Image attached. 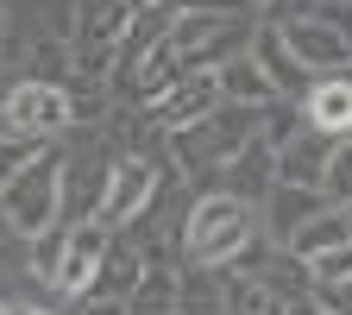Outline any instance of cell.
Masks as SVG:
<instances>
[{"instance_id":"obj_9","label":"cell","mask_w":352,"mask_h":315,"mask_svg":"<svg viewBox=\"0 0 352 315\" xmlns=\"http://www.w3.org/2000/svg\"><path fill=\"white\" fill-rule=\"evenodd\" d=\"M327 152H333V139H321L315 126H296L289 139L271 152V170H277V183H283V190H321Z\"/></svg>"},{"instance_id":"obj_25","label":"cell","mask_w":352,"mask_h":315,"mask_svg":"<svg viewBox=\"0 0 352 315\" xmlns=\"http://www.w3.org/2000/svg\"><path fill=\"white\" fill-rule=\"evenodd\" d=\"M76 315H126V303H101V296H88V303H69Z\"/></svg>"},{"instance_id":"obj_16","label":"cell","mask_w":352,"mask_h":315,"mask_svg":"<svg viewBox=\"0 0 352 315\" xmlns=\"http://www.w3.org/2000/svg\"><path fill=\"white\" fill-rule=\"evenodd\" d=\"M176 315H227V272L176 265Z\"/></svg>"},{"instance_id":"obj_1","label":"cell","mask_w":352,"mask_h":315,"mask_svg":"<svg viewBox=\"0 0 352 315\" xmlns=\"http://www.w3.org/2000/svg\"><path fill=\"white\" fill-rule=\"evenodd\" d=\"M258 240V208H245L227 190H195L176 227V265H201V272H233V258Z\"/></svg>"},{"instance_id":"obj_31","label":"cell","mask_w":352,"mask_h":315,"mask_svg":"<svg viewBox=\"0 0 352 315\" xmlns=\"http://www.w3.org/2000/svg\"><path fill=\"white\" fill-rule=\"evenodd\" d=\"M0 139H7V132H0Z\"/></svg>"},{"instance_id":"obj_30","label":"cell","mask_w":352,"mask_h":315,"mask_svg":"<svg viewBox=\"0 0 352 315\" xmlns=\"http://www.w3.org/2000/svg\"><path fill=\"white\" fill-rule=\"evenodd\" d=\"M346 221H352V208H346Z\"/></svg>"},{"instance_id":"obj_12","label":"cell","mask_w":352,"mask_h":315,"mask_svg":"<svg viewBox=\"0 0 352 315\" xmlns=\"http://www.w3.org/2000/svg\"><path fill=\"white\" fill-rule=\"evenodd\" d=\"M321 208H327V202H321V190H283V183H271V196L258 202V227L283 246V240L302 227V221H315Z\"/></svg>"},{"instance_id":"obj_18","label":"cell","mask_w":352,"mask_h":315,"mask_svg":"<svg viewBox=\"0 0 352 315\" xmlns=\"http://www.w3.org/2000/svg\"><path fill=\"white\" fill-rule=\"evenodd\" d=\"M227 315H289L271 290H264L258 278H245V272H227Z\"/></svg>"},{"instance_id":"obj_3","label":"cell","mask_w":352,"mask_h":315,"mask_svg":"<svg viewBox=\"0 0 352 315\" xmlns=\"http://www.w3.org/2000/svg\"><path fill=\"white\" fill-rule=\"evenodd\" d=\"M69 88L57 82H32V76H13L0 88V132H13V139H44L57 145L69 139Z\"/></svg>"},{"instance_id":"obj_13","label":"cell","mask_w":352,"mask_h":315,"mask_svg":"<svg viewBox=\"0 0 352 315\" xmlns=\"http://www.w3.org/2000/svg\"><path fill=\"white\" fill-rule=\"evenodd\" d=\"M145 265H151V258H145L139 246H132L126 234H113V246H107V258H101L95 290H88V296H101V303H126V296H132V284L145 278ZM88 296H82V303H88Z\"/></svg>"},{"instance_id":"obj_27","label":"cell","mask_w":352,"mask_h":315,"mask_svg":"<svg viewBox=\"0 0 352 315\" xmlns=\"http://www.w3.org/2000/svg\"><path fill=\"white\" fill-rule=\"evenodd\" d=\"M145 7H164V0H126V19H132V13H145Z\"/></svg>"},{"instance_id":"obj_17","label":"cell","mask_w":352,"mask_h":315,"mask_svg":"<svg viewBox=\"0 0 352 315\" xmlns=\"http://www.w3.org/2000/svg\"><path fill=\"white\" fill-rule=\"evenodd\" d=\"M126 315H176V265L170 258L145 265V278L132 284V296H126Z\"/></svg>"},{"instance_id":"obj_14","label":"cell","mask_w":352,"mask_h":315,"mask_svg":"<svg viewBox=\"0 0 352 315\" xmlns=\"http://www.w3.org/2000/svg\"><path fill=\"white\" fill-rule=\"evenodd\" d=\"M245 51L258 57V70L271 76V88H277L283 101H302V88H308V76H302V70H296V57L283 51V38H277V26H264V19H258V26H252V44H245Z\"/></svg>"},{"instance_id":"obj_15","label":"cell","mask_w":352,"mask_h":315,"mask_svg":"<svg viewBox=\"0 0 352 315\" xmlns=\"http://www.w3.org/2000/svg\"><path fill=\"white\" fill-rule=\"evenodd\" d=\"M352 240V221H346V208H321L315 221H302V227L283 240V252L289 258H302V265H315V258H327L333 246H346Z\"/></svg>"},{"instance_id":"obj_20","label":"cell","mask_w":352,"mask_h":315,"mask_svg":"<svg viewBox=\"0 0 352 315\" xmlns=\"http://www.w3.org/2000/svg\"><path fill=\"white\" fill-rule=\"evenodd\" d=\"M321 202L327 208H352V139H340L327 152V170H321Z\"/></svg>"},{"instance_id":"obj_6","label":"cell","mask_w":352,"mask_h":315,"mask_svg":"<svg viewBox=\"0 0 352 315\" xmlns=\"http://www.w3.org/2000/svg\"><path fill=\"white\" fill-rule=\"evenodd\" d=\"M277 38H283V51L296 57V70L315 82V76H340V70H352V44L340 38V26H327L321 13L315 19H289V26H277Z\"/></svg>"},{"instance_id":"obj_28","label":"cell","mask_w":352,"mask_h":315,"mask_svg":"<svg viewBox=\"0 0 352 315\" xmlns=\"http://www.w3.org/2000/svg\"><path fill=\"white\" fill-rule=\"evenodd\" d=\"M7 82H13V57H7V51H0V88H7Z\"/></svg>"},{"instance_id":"obj_23","label":"cell","mask_w":352,"mask_h":315,"mask_svg":"<svg viewBox=\"0 0 352 315\" xmlns=\"http://www.w3.org/2000/svg\"><path fill=\"white\" fill-rule=\"evenodd\" d=\"M308 309H321V315H352V278L315 284V290H308Z\"/></svg>"},{"instance_id":"obj_22","label":"cell","mask_w":352,"mask_h":315,"mask_svg":"<svg viewBox=\"0 0 352 315\" xmlns=\"http://www.w3.org/2000/svg\"><path fill=\"white\" fill-rule=\"evenodd\" d=\"M327 0H258V19L264 26H289V19H315Z\"/></svg>"},{"instance_id":"obj_2","label":"cell","mask_w":352,"mask_h":315,"mask_svg":"<svg viewBox=\"0 0 352 315\" xmlns=\"http://www.w3.org/2000/svg\"><path fill=\"white\" fill-rule=\"evenodd\" d=\"M0 221L19 234V240H38L63 221V152L51 145L44 158H32L7 190H0Z\"/></svg>"},{"instance_id":"obj_4","label":"cell","mask_w":352,"mask_h":315,"mask_svg":"<svg viewBox=\"0 0 352 315\" xmlns=\"http://www.w3.org/2000/svg\"><path fill=\"white\" fill-rule=\"evenodd\" d=\"M164 170H170V164H151V158H113L107 190H101V214H95V221H101L107 234H126L132 221H139V214L157 202Z\"/></svg>"},{"instance_id":"obj_19","label":"cell","mask_w":352,"mask_h":315,"mask_svg":"<svg viewBox=\"0 0 352 315\" xmlns=\"http://www.w3.org/2000/svg\"><path fill=\"white\" fill-rule=\"evenodd\" d=\"M57 265H63V221L51 234H38V240H25V272H32V284L38 290H51V278H57Z\"/></svg>"},{"instance_id":"obj_7","label":"cell","mask_w":352,"mask_h":315,"mask_svg":"<svg viewBox=\"0 0 352 315\" xmlns=\"http://www.w3.org/2000/svg\"><path fill=\"white\" fill-rule=\"evenodd\" d=\"M214 108H220V82H214V70H183L145 114H151L164 132H189V126H201Z\"/></svg>"},{"instance_id":"obj_29","label":"cell","mask_w":352,"mask_h":315,"mask_svg":"<svg viewBox=\"0 0 352 315\" xmlns=\"http://www.w3.org/2000/svg\"><path fill=\"white\" fill-rule=\"evenodd\" d=\"M327 7H352V0H327Z\"/></svg>"},{"instance_id":"obj_26","label":"cell","mask_w":352,"mask_h":315,"mask_svg":"<svg viewBox=\"0 0 352 315\" xmlns=\"http://www.w3.org/2000/svg\"><path fill=\"white\" fill-rule=\"evenodd\" d=\"M7 44H13V13L0 7V51H7Z\"/></svg>"},{"instance_id":"obj_11","label":"cell","mask_w":352,"mask_h":315,"mask_svg":"<svg viewBox=\"0 0 352 315\" xmlns=\"http://www.w3.org/2000/svg\"><path fill=\"white\" fill-rule=\"evenodd\" d=\"M214 82H220V101H227V108H258V114H264V108H277V101H283L277 88H271V76L258 70L252 51L227 57V63L214 70Z\"/></svg>"},{"instance_id":"obj_8","label":"cell","mask_w":352,"mask_h":315,"mask_svg":"<svg viewBox=\"0 0 352 315\" xmlns=\"http://www.w3.org/2000/svg\"><path fill=\"white\" fill-rule=\"evenodd\" d=\"M296 114H302V126H315L321 139H352V70H340V76H315L302 88V101H296Z\"/></svg>"},{"instance_id":"obj_5","label":"cell","mask_w":352,"mask_h":315,"mask_svg":"<svg viewBox=\"0 0 352 315\" xmlns=\"http://www.w3.org/2000/svg\"><path fill=\"white\" fill-rule=\"evenodd\" d=\"M107 246H113V234L101 227V221H63V265H57V278H51V296L63 309L95 290V272H101Z\"/></svg>"},{"instance_id":"obj_24","label":"cell","mask_w":352,"mask_h":315,"mask_svg":"<svg viewBox=\"0 0 352 315\" xmlns=\"http://www.w3.org/2000/svg\"><path fill=\"white\" fill-rule=\"evenodd\" d=\"M308 272H315V284H333V278H352V240H346V246H333L327 258H315V265H308Z\"/></svg>"},{"instance_id":"obj_10","label":"cell","mask_w":352,"mask_h":315,"mask_svg":"<svg viewBox=\"0 0 352 315\" xmlns=\"http://www.w3.org/2000/svg\"><path fill=\"white\" fill-rule=\"evenodd\" d=\"M271 183H277V170H271V145H264V139H252L245 152H233L227 164H220V176H214V190L239 196L245 208H258L264 196H271Z\"/></svg>"},{"instance_id":"obj_21","label":"cell","mask_w":352,"mask_h":315,"mask_svg":"<svg viewBox=\"0 0 352 315\" xmlns=\"http://www.w3.org/2000/svg\"><path fill=\"white\" fill-rule=\"evenodd\" d=\"M44 152H51L44 139H13V132H7V139H0V190H7V183H13V176H19L32 158H44Z\"/></svg>"}]
</instances>
